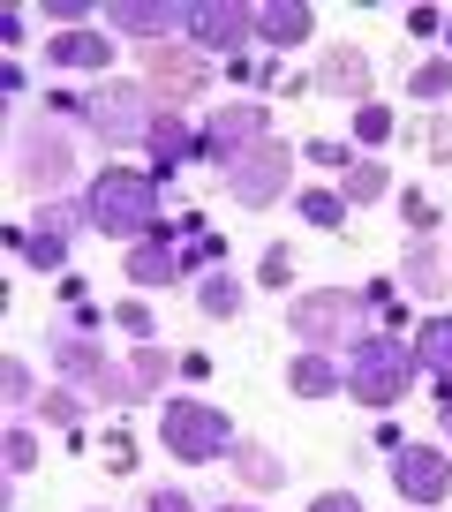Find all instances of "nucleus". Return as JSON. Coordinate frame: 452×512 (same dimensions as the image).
<instances>
[{"instance_id":"f257e3e1","label":"nucleus","mask_w":452,"mask_h":512,"mask_svg":"<svg viewBox=\"0 0 452 512\" xmlns=\"http://www.w3.org/2000/svg\"><path fill=\"white\" fill-rule=\"evenodd\" d=\"M83 219L113 241H144L159 234V174H129V166H106L83 189Z\"/></svg>"},{"instance_id":"393cba45","label":"nucleus","mask_w":452,"mask_h":512,"mask_svg":"<svg viewBox=\"0 0 452 512\" xmlns=\"http://www.w3.org/2000/svg\"><path fill=\"white\" fill-rule=\"evenodd\" d=\"M400 272H407V287H415V294H437V287H445V256H437L430 241H407Z\"/></svg>"},{"instance_id":"2eb2a0df","label":"nucleus","mask_w":452,"mask_h":512,"mask_svg":"<svg viewBox=\"0 0 452 512\" xmlns=\"http://www.w3.org/2000/svg\"><path fill=\"white\" fill-rule=\"evenodd\" d=\"M76 226H91V219H76V204H38L23 264H31V272H68V234H76Z\"/></svg>"},{"instance_id":"412c9836","label":"nucleus","mask_w":452,"mask_h":512,"mask_svg":"<svg viewBox=\"0 0 452 512\" xmlns=\"http://www.w3.org/2000/svg\"><path fill=\"white\" fill-rule=\"evenodd\" d=\"M415 362L430 369V377H452V309H430L415 332Z\"/></svg>"},{"instance_id":"7c9ffc66","label":"nucleus","mask_w":452,"mask_h":512,"mask_svg":"<svg viewBox=\"0 0 452 512\" xmlns=\"http://www.w3.org/2000/svg\"><path fill=\"white\" fill-rule=\"evenodd\" d=\"M0 460H8V482H16V475H31V467H38L31 430H8V437H0Z\"/></svg>"},{"instance_id":"1a4fd4ad","label":"nucleus","mask_w":452,"mask_h":512,"mask_svg":"<svg viewBox=\"0 0 452 512\" xmlns=\"http://www.w3.org/2000/svg\"><path fill=\"white\" fill-rule=\"evenodd\" d=\"M287 174H294V151L279 144V136H264L257 151H242V159L226 166V196H234V204H249V211H264V204H279V196H287Z\"/></svg>"},{"instance_id":"e433bc0d","label":"nucleus","mask_w":452,"mask_h":512,"mask_svg":"<svg viewBox=\"0 0 452 512\" xmlns=\"http://www.w3.org/2000/svg\"><path fill=\"white\" fill-rule=\"evenodd\" d=\"M309 159H317V166H339V174H347V166H355V151H347V144H332V136H309Z\"/></svg>"},{"instance_id":"423d86ee","label":"nucleus","mask_w":452,"mask_h":512,"mask_svg":"<svg viewBox=\"0 0 452 512\" xmlns=\"http://www.w3.org/2000/svg\"><path fill=\"white\" fill-rule=\"evenodd\" d=\"M83 121H91L106 144H144L159 106H151L144 83H98V91H83Z\"/></svg>"},{"instance_id":"39448f33","label":"nucleus","mask_w":452,"mask_h":512,"mask_svg":"<svg viewBox=\"0 0 452 512\" xmlns=\"http://www.w3.org/2000/svg\"><path fill=\"white\" fill-rule=\"evenodd\" d=\"M159 437H166V452H174L181 467H204V460H226V452H234V422H226L219 407H204V400H174L166 422H159Z\"/></svg>"},{"instance_id":"aec40b11","label":"nucleus","mask_w":452,"mask_h":512,"mask_svg":"<svg viewBox=\"0 0 452 512\" xmlns=\"http://www.w3.org/2000/svg\"><path fill=\"white\" fill-rule=\"evenodd\" d=\"M226 460H234V475H242V482H249V490H257V497L287 482V460H279L272 445H257V437H249V445H234V452H226Z\"/></svg>"},{"instance_id":"0eeeda50","label":"nucleus","mask_w":452,"mask_h":512,"mask_svg":"<svg viewBox=\"0 0 452 512\" xmlns=\"http://www.w3.org/2000/svg\"><path fill=\"white\" fill-rule=\"evenodd\" d=\"M264 136H272V113H264L257 98H226V106H211V121H204V144H196V159H211V166H234L242 151H257Z\"/></svg>"},{"instance_id":"bb28decb","label":"nucleus","mask_w":452,"mask_h":512,"mask_svg":"<svg viewBox=\"0 0 452 512\" xmlns=\"http://www.w3.org/2000/svg\"><path fill=\"white\" fill-rule=\"evenodd\" d=\"M294 211H302L309 226H324V234L347 226V196H339V189H302V204H294Z\"/></svg>"},{"instance_id":"ea45409f","label":"nucleus","mask_w":452,"mask_h":512,"mask_svg":"<svg viewBox=\"0 0 452 512\" xmlns=\"http://www.w3.org/2000/svg\"><path fill=\"white\" fill-rule=\"evenodd\" d=\"M407 31H415V38H437L445 23H437V8H407Z\"/></svg>"},{"instance_id":"6e6552de","label":"nucleus","mask_w":452,"mask_h":512,"mask_svg":"<svg viewBox=\"0 0 452 512\" xmlns=\"http://www.w3.org/2000/svg\"><path fill=\"white\" fill-rule=\"evenodd\" d=\"M16 181H23V189H38V196H53L61 181H76V144H68L53 121L16 128Z\"/></svg>"},{"instance_id":"dca6fc26","label":"nucleus","mask_w":452,"mask_h":512,"mask_svg":"<svg viewBox=\"0 0 452 512\" xmlns=\"http://www.w3.org/2000/svg\"><path fill=\"white\" fill-rule=\"evenodd\" d=\"M129 287H174L181 279V249H174V226L159 219V234H144V241H129Z\"/></svg>"},{"instance_id":"37998d69","label":"nucleus","mask_w":452,"mask_h":512,"mask_svg":"<svg viewBox=\"0 0 452 512\" xmlns=\"http://www.w3.org/2000/svg\"><path fill=\"white\" fill-rule=\"evenodd\" d=\"M445 437H452V407H445Z\"/></svg>"},{"instance_id":"c756f323","label":"nucleus","mask_w":452,"mask_h":512,"mask_svg":"<svg viewBox=\"0 0 452 512\" xmlns=\"http://www.w3.org/2000/svg\"><path fill=\"white\" fill-rule=\"evenodd\" d=\"M445 91H452V61H422L415 68V98L422 106H445Z\"/></svg>"},{"instance_id":"2f4dec72","label":"nucleus","mask_w":452,"mask_h":512,"mask_svg":"<svg viewBox=\"0 0 452 512\" xmlns=\"http://www.w3.org/2000/svg\"><path fill=\"white\" fill-rule=\"evenodd\" d=\"M257 287H294V249H287V241H272V249H264Z\"/></svg>"},{"instance_id":"a878e982","label":"nucleus","mask_w":452,"mask_h":512,"mask_svg":"<svg viewBox=\"0 0 452 512\" xmlns=\"http://www.w3.org/2000/svg\"><path fill=\"white\" fill-rule=\"evenodd\" d=\"M174 369H181V362H174L166 347H136V354H129V377H136V392H144V400L159 392L166 377H174Z\"/></svg>"},{"instance_id":"a19ab883","label":"nucleus","mask_w":452,"mask_h":512,"mask_svg":"<svg viewBox=\"0 0 452 512\" xmlns=\"http://www.w3.org/2000/svg\"><path fill=\"white\" fill-rule=\"evenodd\" d=\"M46 16H53V23H76V31H83V0H46Z\"/></svg>"},{"instance_id":"f704fd0d","label":"nucleus","mask_w":452,"mask_h":512,"mask_svg":"<svg viewBox=\"0 0 452 512\" xmlns=\"http://www.w3.org/2000/svg\"><path fill=\"white\" fill-rule=\"evenodd\" d=\"M113 324H121V332H136V347H151V332H159L144 302H121V309H113Z\"/></svg>"},{"instance_id":"5701e85b","label":"nucleus","mask_w":452,"mask_h":512,"mask_svg":"<svg viewBox=\"0 0 452 512\" xmlns=\"http://www.w3.org/2000/svg\"><path fill=\"white\" fill-rule=\"evenodd\" d=\"M196 309H204V317H242V279H234V272H204V279H196Z\"/></svg>"},{"instance_id":"b1692460","label":"nucleus","mask_w":452,"mask_h":512,"mask_svg":"<svg viewBox=\"0 0 452 512\" xmlns=\"http://www.w3.org/2000/svg\"><path fill=\"white\" fill-rule=\"evenodd\" d=\"M339 196H347V211H355V204H377V196H392L385 159H355V166H347V181H339Z\"/></svg>"},{"instance_id":"cd10ccee","label":"nucleus","mask_w":452,"mask_h":512,"mask_svg":"<svg viewBox=\"0 0 452 512\" xmlns=\"http://www.w3.org/2000/svg\"><path fill=\"white\" fill-rule=\"evenodd\" d=\"M355 144H392V113L385 106H377V98H370V106H355Z\"/></svg>"},{"instance_id":"4be33fe9","label":"nucleus","mask_w":452,"mask_h":512,"mask_svg":"<svg viewBox=\"0 0 452 512\" xmlns=\"http://www.w3.org/2000/svg\"><path fill=\"white\" fill-rule=\"evenodd\" d=\"M287 392H294V400H324V392H339V369L324 362L317 347H302V354H294V369H287Z\"/></svg>"},{"instance_id":"f8f14e48","label":"nucleus","mask_w":452,"mask_h":512,"mask_svg":"<svg viewBox=\"0 0 452 512\" xmlns=\"http://www.w3.org/2000/svg\"><path fill=\"white\" fill-rule=\"evenodd\" d=\"M392 482H400L407 505H445L452 497V460L437 445H400L392 452Z\"/></svg>"},{"instance_id":"9b49d317","label":"nucleus","mask_w":452,"mask_h":512,"mask_svg":"<svg viewBox=\"0 0 452 512\" xmlns=\"http://www.w3.org/2000/svg\"><path fill=\"white\" fill-rule=\"evenodd\" d=\"M362 317V294H302V302L287 309V332H302V347H332V339H347Z\"/></svg>"},{"instance_id":"c85d7f7f","label":"nucleus","mask_w":452,"mask_h":512,"mask_svg":"<svg viewBox=\"0 0 452 512\" xmlns=\"http://www.w3.org/2000/svg\"><path fill=\"white\" fill-rule=\"evenodd\" d=\"M0 400H8V407H31V400H38V384H31V369H23L16 354H8V362H0Z\"/></svg>"},{"instance_id":"a211bd4d","label":"nucleus","mask_w":452,"mask_h":512,"mask_svg":"<svg viewBox=\"0 0 452 512\" xmlns=\"http://www.w3.org/2000/svg\"><path fill=\"white\" fill-rule=\"evenodd\" d=\"M309 31H317V16H309L302 0H264V8H257V38H264V46H272V53L302 46Z\"/></svg>"},{"instance_id":"4468645a","label":"nucleus","mask_w":452,"mask_h":512,"mask_svg":"<svg viewBox=\"0 0 452 512\" xmlns=\"http://www.w3.org/2000/svg\"><path fill=\"white\" fill-rule=\"evenodd\" d=\"M106 23L144 38V46H174V31H189V8H174V0H113Z\"/></svg>"},{"instance_id":"f3484780","label":"nucleus","mask_w":452,"mask_h":512,"mask_svg":"<svg viewBox=\"0 0 452 512\" xmlns=\"http://www.w3.org/2000/svg\"><path fill=\"white\" fill-rule=\"evenodd\" d=\"M46 61L68 68V76H76V68H83V76H98V68L113 61V38L106 31H53L46 38Z\"/></svg>"},{"instance_id":"9d476101","label":"nucleus","mask_w":452,"mask_h":512,"mask_svg":"<svg viewBox=\"0 0 452 512\" xmlns=\"http://www.w3.org/2000/svg\"><path fill=\"white\" fill-rule=\"evenodd\" d=\"M249 38H257V8H242V0H196L189 8V46L196 53H234L242 61Z\"/></svg>"},{"instance_id":"72a5a7b5","label":"nucleus","mask_w":452,"mask_h":512,"mask_svg":"<svg viewBox=\"0 0 452 512\" xmlns=\"http://www.w3.org/2000/svg\"><path fill=\"white\" fill-rule=\"evenodd\" d=\"M400 211H407V226H415V241H430V226H437V204H430V196L407 189V196H400Z\"/></svg>"},{"instance_id":"58836bf2","label":"nucleus","mask_w":452,"mask_h":512,"mask_svg":"<svg viewBox=\"0 0 452 512\" xmlns=\"http://www.w3.org/2000/svg\"><path fill=\"white\" fill-rule=\"evenodd\" d=\"M309 512H362V497H355V490H324Z\"/></svg>"},{"instance_id":"473e14b6","label":"nucleus","mask_w":452,"mask_h":512,"mask_svg":"<svg viewBox=\"0 0 452 512\" xmlns=\"http://www.w3.org/2000/svg\"><path fill=\"white\" fill-rule=\"evenodd\" d=\"M38 415H46V422H68V430H83V400H68V392H38Z\"/></svg>"},{"instance_id":"c03bdc74","label":"nucleus","mask_w":452,"mask_h":512,"mask_svg":"<svg viewBox=\"0 0 452 512\" xmlns=\"http://www.w3.org/2000/svg\"><path fill=\"white\" fill-rule=\"evenodd\" d=\"M445 46H452V16H445Z\"/></svg>"},{"instance_id":"6ab92c4d","label":"nucleus","mask_w":452,"mask_h":512,"mask_svg":"<svg viewBox=\"0 0 452 512\" xmlns=\"http://www.w3.org/2000/svg\"><path fill=\"white\" fill-rule=\"evenodd\" d=\"M196 144H204V136H196L181 113H159V121H151V136H144V151H151V166H159V174H174L181 159H196Z\"/></svg>"},{"instance_id":"7ed1b4c3","label":"nucleus","mask_w":452,"mask_h":512,"mask_svg":"<svg viewBox=\"0 0 452 512\" xmlns=\"http://www.w3.org/2000/svg\"><path fill=\"white\" fill-rule=\"evenodd\" d=\"M136 83L151 91V106H159V113H181L196 91H211V68H204V53H196V46H181V38H174V46H144V53H136Z\"/></svg>"},{"instance_id":"f03ea898","label":"nucleus","mask_w":452,"mask_h":512,"mask_svg":"<svg viewBox=\"0 0 452 512\" xmlns=\"http://www.w3.org/2000/svg\"><path fill=\"white\" fill-rule=\"evenodd\" d=\"M415 347H400L392 332H362L355 354H347V400H362L370 415H392L407 400V384H415Z\"/></svg>"},{"instance_id":"4c0bfd02","label":"nucleus","mask_w":452,"mask_h":512,"mask_svg":"<svg viewBox=\"0 0 452 512\" xmlns=\"http://www.w3.org/2000/svg\"><path fill=\"white\" fill-rule=\"evenodd\" d=\"M144 512H196V497H189V490H151Z\"/></svg>"},{"instance_id":"79ce46f5","label":"nucleus","mask_w":452,"mask_h":512,"mask_svg":"<svg viewBox=\"0 0 452 512\" xmlns=\"http://www.w3.org/2000/svg\"><path fill=\"white\" fill-rule=\"evenodd\" d=\"M204 512H249V505H204Z\"/></svg>"},{"instance_id":"20e7f679","label":"nucleus","mask_w":452,"mask_h":512,"mask_svg":"<svg viewBox=\"0 0 452 512\" xmlns=\"http://www.w3.org/2000/svg\"><path fill=\"white\" fill-rule=\"evenodd\" d=\"M53 369H61L68 384H83L91 400H106V407H136V400H144L129 369H106V347H98L91 332H61V339H53Z\"/></svg>"},{"instance_id":"c9c22d12","label":"nucleus","mask_w":452,"mask_h":512,"mask_svg":"<svg viewBox=\"0 0 452 512\" xmlns=\"http://www.w3.org/2000/svg\"><path fill=\"white\" fill-rule=\"evenodd\" d=\"M106 475H136V437H129V430L106 437Z\"/></svg>"},{"instance_id":"ddd939ff","label":"nucleus","mask_w":452,"mask_h":512,"mask_svg":"<svg viewBox=\"0 0 452 512\" xmlns=\"http://www.w3.org/2000/svg\"><path fill=\"white\" fill-rule=\"evenodd\" d=\"M309 91H324V98H355V106H370V53L362 46H324L317 53V76H309Z\"/></svg>"}]
</instances>
